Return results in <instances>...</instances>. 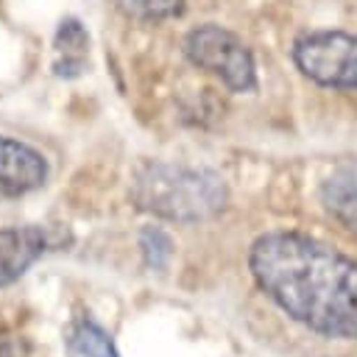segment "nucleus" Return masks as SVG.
<instances>
[{"mask_svg":"<svg viewBox=\"0 0 357 357\" xmlns=\"http://www.w3.org/2000/svg\"><path fill=\"white\" fill-rule=\"evenodd\" d=\"M248 268L259 290L310 332L357 337V262L351 257L301 231H268L254 240Z\"/></svg>","mask_w":357,"mask_h":357,"instance_id":"obj_1","label":"nucleus"},{"mask_svg":"<svg viewBox=\"0 0 357 357\" xmlns=\"http://www.w3.org/2000/svg\"><path fill=\"white\" fill-rule=\"evenodd\" d=\"M131 201L153 218L195 223L215 218L226 206L229 190L223 176L209 167L148 162L131 181Z\"/></svg>","mask_w":357,"mask_h":357,"instance_id":"obj_2","label":"nucleus"},{"mask_svg":"<svg viewBox=\"0 0 357 357\" xmlns=\"http://www.w3.org/2000/svg\"><path fill=\"white\" fill-rule=\"evenodd\" d=\"M184 56L198 70L220 78L231 92H251L257 86V64L251 50L237 33L215 22L198 25L187 33Z\"/></svg>","mask_w":357,"mask_h":357,"instance_id":"obj_3","label":"nucleus"},{"mask_svg":"<svg viewBox=\"0 0 357 357\" xmlns=\"http://www.w3.org/2000/svg\"><path fill=\"white\" fill-rule=\"evenodd\" d=\"M293 61L304 78L332 86L357 89V33L312 31L296 39Z\"/></svg>","mask_w":357,"mask_h":357,"instance_id":"obj_4","label":"nucleus"},{"mask_svg":"<svg viewBox=\"0 0 357 357\" xmlns=\"http://www.w3.org/2000/svg\"><path fill=\"white\" fill-rule=\"evenodd\" d=\"M47 178L45 156L11 137L0 134V198H20L39 190Z\"/></svg>","mask_w":357,"mask_h":357,"instance_id":"obj_5","label":"nucleus"},{"mask_svg":"<svg viewBox=\"0 0 357 357\" xmlns=\"http://www.w3.org/2000/svg\"><path fill=\"white\" fill-rule=\"evenodd\" d=\"M47 248L42 226H11L0 229V287L14 284Z\"/></svg>","mask_w":357,"mask_h":357,"instance_id":"obj_6","label":"nucleus"},{"mask_svg":"<svg viewBox=\"0 0 357 357\" xmlns=\"http://www.w3.org/2000/svg\"><path fill=\"white\" fill-rule=\"evenodd\" d=\"M324 209L351 234H357V159L337 165L321 184Z\"/></svg>","mask_w":357,"mask_h":357,"instance_id":"obj_7","label":"nucleus"},{"mask_svg":"<svg viewBox=\"0 0 357 357\" xmlns=\"http://www.w3.org/2000/svg\"><path fill=\"white\" fill-rule=\"evenodd\" d=\"M89 53V33L78 20H61L53 39V73L59 78H75L84 73Z\"/></svg>","mask_w":357,"mask_h":357,"instance_id":"obj_8","label":"nucleus"},{"mask_svg":"<svg viewBox=\"0 0 357 357\" xmlns=\"http://www.w3.org/2000/svg\"><path fill=\"white\" fill-rule=\"evenodd\" d=\"M67 346H70V351H75L81 357H120L112 335L92 315H78L70 324Z\"/></svg>","mask_w":357,"mask_h":357,"instance_id":"obj_9","label":"nucleus"},{"mask_svg":"<svg viewBox=\"0 0 357 357\" xmlns=\"http://www.w3.org/2000/svg\"><path fill=\"white\" fill-rule=\"evenodd\" d=\"M139 248H142L145 268H151V271H165L173 257V240L159 226H145L139 231Z\"/></svg>","mask_w":357,"mask_h":357,"instance_id":"obj_10","label":"nucleus"},{"mask_svg":"<svg viewBox=\"0 0 357 357\" xmlns=\"http://www.w3.org/2000/svg\"><path fill=\"white\" fill-rule=\"evenodd\" d=\"M117 3L128 17L142 20V22L170 20L184 11V0H117Z\"/></svg>","mask_w":357,"mask_h":357,"instance_id":"obj_11","label":"nucleus"},{"mask_svg":"<svg viewBox=\"0 0 357 357\" xmlns=\"http://www.w3.org/2000/svg\"><path fill=\"white\" fill-rule=\"evenodd\" d=\"M0 357H25L22 340H17L11 335H0Z\"/></svg>","mask_w":357,"mask_h":357,"instance_id":"obj_12","label":"nucleus"}]
</instances>
